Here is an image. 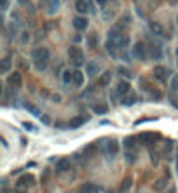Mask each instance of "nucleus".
Returning a JSON list of instances; mask_svg holds the SVG:
<instances>
[{
	"instance_id": "6ab92c4d",
	"label": "nucleus",
	"mask_w": 178,
	"mask_h": 193,
	"mask_svg": "<svg viewBox=\"0 0 178 193\" xmlns=\"http://www.w3.org/2000/svg\"><path fill=\"white\" fill-rule=\"evenodd\" d=\"M9 68H11V58L7 56V58L2 59V66H0V71H2V73H7V71H9Z\"/></svg>"
},
{
	"instance_id": "7ed1b4c3",
	"label": "nucleus",
	"mask_w": 178,
	"mask_h": 193,
	"mask_svg": "<svg viewBox=\"0 0 178 193\" xmlns=\"http://www.w3.org/2000/svg\"><path fill=\"white\" fill-rule=\"evenodd\" d=\"M32 183H33V177L30 176V174H28V176H23V177H19V179H18L16 190H18V191H25V190H26V188L30 186Z\"/></svg>"
},
{
	"instance_id": "473e14b6",
	"label": "nucleus",
	"mask_w": 178,
	"mask_h": 193,
	"mask_svg": "<svg viewBox=\"0 0 178 193\" xmlns=\"http://www.w3.org/2000/svg\"><path fill=\"white\" fill-rule=\"evenodd\" d=\"M40 118H42V120H44V123H49V122H51V120H49V118H47V115H42V117H40Z\"/></svg>"
},
{
	"instance_id": "ddd939ff",
	"label": "nucleus",
	"mask_w": 178,
	"mask_h": 193,
	"mask_svg": "<svg viewBox=\"0 0 178 193\" xmlns=\"http://www.w3.org/2000/svg\"><path fill=\"white\" fill-rule=\"evenodd\" d=\"M79 193H98V186H94L93 183H86L79 188Z\"/></svg>"
},
{
	"instance_id": "423d86ee",
	"label": "nucleus",
	"mask_w": 178,
	"mask_h": 193,
	"mask_svg": "<svg viewBox=\"0 0 178 193\" xmlns=\"http://www.w3.org/2000/svg\"><path fill=\"white\" fill-rule=\"evenodd\" d=\"M154 77H156L159 82H166L168 77H169V71H168V68H164V66H156V68H154Z\"/></svg>"
},
{
	"instance_id": "20e7f679",
	"label": "nucleus",
	"mask_w": 178,
	"mask_h": 193,
	"mask_svg": "<svg viewBox=\"0 0 178 193\" xmlns=\"http://www.w3.org/2000/svg\"><path fill=\"white\" fill-rule=\"evenodd\" d=\"M157 139H159V134H154V132H145V134H141L140 138H138V141L143 143V145H147V146L154 145Z\"/></svg>"
},
{
	"instance_id": "dca6fc26",
	"label": "nucleus",
	"mask_w": 178,
	"mask_h": 193,
	"mask_svg": "<svg viewBox=\"0 0 178 193\" xmlns=\"http://www.w3.org/2000/svg\"><path fill=\"white\" fill-rule=\"evenodd\" d=\"M73 73H75V71H70V70L63 71V77H61V78H63V84H66V85L72 84V82H73Z\"/></svg>"
},
{
	"instance_id": "a878e982",
	"label": "nucleus",
	"mask_w": 178,
	"mask_h": 193,
	"mask_svg": "<svg viewBox=\"0 0 178 193\" xmlns=\"http://www.w3.org/2000/svg\"><path fill=\"white\" fill-rule=\"evenodd\" d=\"M96 42H98V37L94 35V33H91V35L87 37V45H89V47H94V45H96Z\"/></svg>"
},
{
	"instance_id": "f8f14e48",
	"label": "nucleus",
	"mask_w": 178,
	"mask_h": 193,
	"mask_svg": "<svg viewBox=\"0 0 178 193\" xmlns=\"http://www.w3.org/2000/svg\"><path fill=\"white\" fill-rule=\"evenodd\" d=\"M119 150V145H117V141H107V145H105V151H107L108 155H115Z\"/></svg>"
},
{
	"instance_id": "7c9ffc66",
	"label": "nucleus",
	"mask_w": 178,
	"mask_h": 193,
	"mask_svg": "<svg viewBox=\"0 0 178 193\" xmlns=\"http://www.w3.org/2000/svg\"><path fill=\"white\" fill-rule=\"evenodd\" d=\"M178 89V78H173V82H171V91H176Z\"/></svg>"
},
{
	"instance_id": "0eeeda50",
	"label": "nucleus",
	"mask_w": 178,
	"mask_h": 193,
	"mask_svg": "<svg viewBox=\"0 0 178 193\" xmlns=\"http://www.w3.org/2000/svg\"><path fill=\"white\" fill-rule=\"evenodd\" d=\"M131 91V85H129V82H126V80H121L117 84V87H115V92H117V96H128Z\"/></svg>"
},
{
	"instance_id": "1a4fd4ad",
	"label": "nucleus",
	"mask_w": 178,
	"mask_h": 193,
	"mask_svg": "<svg viewBox=\"0 0 178 193\" xmlns=\"http://www.w3.org/2000/svg\"><path fill=\"white\" fill-rule=\"evenodd\" d=\"M70 169V158H59L56 162V172H65Z\"/></svg>"
},
{
	"instance_id": "393cba45",
	"label": "nucleus",
	"mask_w": 178,
	"mask_h": 193,
	"mask_svg": "<svg viewBox=\"0 0 178 193\" xmlns=\"http://www.w3.org/2000/svg\"><path fill=\"white\" fill-rule=\"evenodd\" d=\"M126 162H128V164H133V162H135V151H133V150H126Z\"/></svg>"
},
{
	"instance_id": "4be33fe9",
	"label": "nucleus",
	"mask_w": 178,
	"mask_h": 193,
	"mask_svg": "<svg viewBox=\"0 0 178 193\" xmlns=\"http://www.w3.org/2000/svg\"><path fill=\"white\" fill-rule=\"evenodd\" d=\"M150 52H152V58H154V59H161V56H162L161 49L157 47V45H152V47H150Z\"/></svg>"
},
{
	"instance_id": "bb28decb",
	"label": "nucleus",
	"mask_w": 178,
	"mask_h": 193,
	"mask_svg": "<svg viewBox=\"0 0 178 193\" xmlns=\"http://www.w3.org/2000/svg\"><path fill=\"white\" fill-rule=\"evenodd\" d=\"M154 186H156V190H157V191H161V190H164V188H166V179H157Z\"/></svg>"
},
{
	"instance_id": "f03ea898",
	"label": "nucleus",
	"mask_w": 178,
	"mask_h": 193,
	"mask_svg": "<svg viewBox=\"0 0 178 193\" xmlns=\"http://www.w3.org/2000/svg\"><path fill=\"white\" fill-rule=\"evenodd\" d=\"M68 58H70V61L75 64V66L84 64V54H82V51L79 47H75V45H72V47L68 49Z\"/></svg>"
},
{
	"instance_id": "aec40b11",
	"label": "nucleus",
	"mask_w": 178,
	"mask_h": 193,
	"mask_svg": "<svg viewBox=\"0 0 178 193\" xmlns=\"http://www.w3.org/2000/svg\"><path fill=\"white\" fill-rule=\"evenodd\" d=\"M93 112L96 113V115H105V113L108 112V108L105 106V104H94V106H93Z\"/></svg>"
},
{
	"instance_id": "f3484780",
	"label": "nucleus",
	"mask_w": 178,
	"mask_h": 193,
	"mask_svg": "<svg viewBox=\"0 0 178 193\" xmlns=\"http://www.w3.org/2000/svg\"><path fill=\"white\" fill-rule=\"evenodd\" d=\"M110 80H112V71H105V73L101 75V78H100V82H98V84H100V85H108V84H110Z\"/></svg>"
},
{
	"instance_id": "2f4dec72",
	"label": "nucleus",
	"mask_w": 178,
	"mask_h": 193,
	"mask_svg": "<svg viewBox=\"0 0 178 193\" xmlns=\"http://www.w3.org/2000/svg\"><path fill=\"white\" fill-rule=\"evenodd\" d=\"M26 110H30V112H32L33 115H38V112H37V110H35L33 106H30V104H26Z\"/></svg>"
},
{
	"instance_id": "e433bc0d",
	"label": "nucleus",
	"mask_w": 178,
	"mask_h": 193,
	"mask_svg": "<svg viewBox=\"0 0 178 193\" xmlns=\"http://www.w3.org/2000/svg\"><path fill=\"white\" fill-rule=\"evenodd\" d=\"M176 167H178V164H176Z\"/></svg>"
},
{
	"instance_id": "a211bd4d",
	"label": "nucleus",
	"mask_w": 178,
	"mask_h": 193,
	"mask_svg": "<svg viewBox=\"0 0 178 193\" xmlns=\"http://www.w3.org/2000/svg\"><path fill=\"white\" fill-rule=\"evenodd\" d=\"M73 84L79 85V87L84 84V73H82V71H75V73H73Z\"/></svg>"
},
{
	"instance_id": "c85d7f7f",
	"label": "nucleus",
	"mask_w": 178,
	"mask_h": 193,
	"mask_svg": "<svg viewBox=\"0 0 178 193\" xmlns=\"http://www.w3.org/2000/svg\"><path fill=\"white\" fill-rule=\"evenodd\" d=\"M23 127L28 129V131H35V129H37L35 125H33V123H30V122H25V123H23Z\"/></svg>"
},
{
	"instance_id": "c9c22d12",
	"label": "nucleus",
	"mask_w": 178,
	"mask_h": 193,
	"mask_svg": "<svg viewBox=\"0 0 178 193\" xmlns=\"http://www.w3.org/2000/svg\"><path fill=\"white\" fill-rule=\"evenodd\" d=\"M19 2H21V4H23V2H26V0H19Z\"/></svg>"
},
{
	"instance_id": "f704fd0d",
	"label": "nucleus",
	"mask_w": 178,
	"mask_h": 193,
	"mask_svg": "<svg viewBox=\"0 0 178 193\" xmlns=\"http://www.w3.org/2000/svg\"><path fill=\"white\" fill-rule=\"evenodd\" d=\"M98 4H100V6H103V4H105V2H107V0H96Z\"/></svg>"
},
{
	"instance_id": "c756f323",
	"label": "nucleus",
	"mask_w": 178,
	"mask_h": 193,
	"mask_svg": "<svg viewBox=\"0 0 178 193\" xmlns=\"http://www.w3.org/2000/svg\"><path fill=\"white\" fill-rule=\"evenodd\" d=\"M131 184V177H128V179H124V183H122V190H128Z\"/></svg>"
},
{
	"instance_id": "9b49d317",
	"label": "nucleus",
	"mask_w": 178,
	"mask_h": 193,
	"mask_svg": "<svg viewBox=\"0 0 178 193\" xmlns=\"http://www.w3.org/2000/svg\"><path fill=\"white\" fill-rule=\"evenodd\" d=\"M87 122V117H75L73 120H70V123H68V127L70 129H77V127H81V125H84V123Z\"/></svg>"
},
{
	"instance_id": "6e6552de",
	"label": "nucleus",
	"mask_w": 178,
	"mask_h": 193,
	"mask_svg": "<svg viewBox=\"0 0 178 193\" xmlns=\"http://www.w3.org/2000/svg\"><path fill=\"white\" fill-rule=\"evenodd\" d=\"M7 82H9V85H11V87H16V89H19L23 80H21V75H19L18 71H14V73H11V75H9Z\"/></svg>"
},
{
	"instance_id": "cd10ccee",
	"label": "nucleus",
	"mask_w": 178,
	"mask_h": 193,
	"mask_svg": "<svg viewBox=\"0 0 178 193\" xmlns=\"http://www.w3.org/2000/svg\"><path fill=\"white\" fill-rule=\"evenodd\" d=\"M119 73H121V75H122V77H128V78H129V77H131V71L129 70H128V68H122V66H121V68H119Z\"/></svg>"
},
{
	"instance_id": "5701e85b",
	"label": "nucleus",
	"mask_w": 178,
	"mask_h": 193,
	"mask_svg": "<svg viewBox=\"0 0 178 193\" xmlns=\"http://www.w3.org/2000/svg\"><path fill=\"white\" fill-rule=\"evenodd\" d=\"M136 101H138L136 96H124L122 97V104H128V106H129V104H135Z\"/></svg>"
},
{
	"instance_id": "4468645a",
	"label": "nucleus",
	"mask_w": 178,
	"mask_h": 193,
	"mask_svg": "<svg viewBox=\"0 0 178 193\" xmlns=\"http://www.w3.org/2000/svg\"><path fill=\"white\" fill-rule=\"evenodd\" d=\"M75 9L81 12V14H86L87 9H89V7H87V0H77L75 2Z\"/></svg>"
},
{
	"instance_id": "2eb2a0df",
	"label": "nucleus",
	"mask_w": 178,
	"mask_h": 193,
	"mask_svg": "<svg viewBox=\"0 0 178 193\" xmlns=\"http://www.w3.org/2000/svg\"><path fill=\"white\" fill-rule=\"evenodd\" d=\"M86 70H87V75L94 77V75H98V70H100V66H98L96 63H87V64H86Z\"/></svg>"
},
{
	"instance_id": "72a5a7b5",
	"label": "nucleus",
	"mask_w": 178,
	"mask_h": 193,
	"mask_svg": "<svg viewBox=\"0 0 178 193\" xmlns=\"http://www.w3.org/2000/svg\"><path fill=\"white\" fill-rule=\"evenodd\" d=\"M2 9H7V0H2Z\"/></svg>"
},
{
	"instance_id": "412c9836",
	"label": "nucleus",
	"mask_w": 178,
	"mask_h": 193,
	"mask_svg": "<svg viewBox=\"0 0 178 193\" xmlns=\"http://www.w3.org/2000/svg\"><path fill=\"white\" fill-rule=\"evenodd\" d=\"M135 141H136V138H133V136L126 138V139H124V146H126V150H133V148H135Z\"/></svg>"
},
{
	"instance_id": "9d476101",
	"label": "nucleus",
	"mask_w": 178,
	"mask_h": 193,
	"mask_svg": "<svg viewBox=\"0 0 178 193\" xmlns=\"http://www.w3.org/2000/svg\"><path fill=\"white\" fill-rule=\"evenodd\" d=\"M73 26H75L77 30H81V32L82 30H86L87 28V19L84 16H77L75 19H73Z\"/></svg>"
},
{
	"instance_id": "39448f33",
	"label": "nucleus",
	"mask_w": 178,
	"mask_h": 193,
	"mask_svg": "<svg viewBox=\"0 0 178 193\" xmlns=\"http://www.w3.org/2000/svg\"><path fill=\"white\" fill-rule=\"evenodd\" d=\"M133 56H135L136 59L143 61V59L147 58V47H145V45H143L141 42H138L135 47H133Z\"/></svg>"
},
{
	"instance_id": "f257e3e1",
	"label": "nucleus",
	"mask_w": 178,
	"mask_h": 193,
	"mask_svg": "<svg viewBox=\"0 0 178 193\" xmlns=\"http://www.w3.org/2000/svg\"><path fill=\"white\" fill-rule=\"evenodd\" d=\"M32 58L37 63V70H44L45 64H47V59H49V51L45 47H37V49H33Z\"/></svg>"
},
{
	"instance_id": "b1692460",
	"label": "nucleus",
	"mask_w": 178,
	"mask_h": 193,
	"mask_svg": "<svg viewBox=\"0 0 178 193\" xmlns=\"http://www.w3.org/2000/svg\"><path fill=\"white\" fill-rule=\"evenodd\" d=\"M150 30L156 33V35H162V26L159 23H150Z\"/></svg>"
}]
</instances>
